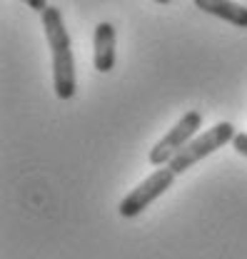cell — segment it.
Masks as SVG:
<instances>
[{"instance_id": "6da1fadb", "label": "cell", "mask_w": 247, "mask_h": 259, "mask_svg": "<svg viewBox=\"0 0 247 259\" xmlns=\"http://www.w3.org/2000/svg\"><path fill=\"white\" fill-rule=\"evenodd\" d=\"M40 18H43V30H45V37H48L50 55H53V88H55V95L60 100H70V97H75L78 80H75L73 42H70L67 28H65L62 13L60 8L48 5L40 13Z\"/></svg>"}, {"instance_id": "7a4b0ae2", "label": "cell", "mask_w": 247, "mask_h": 259, "mask_svg": "<svg viewBox=\"0 0 247 259\" xmlns=\"http://www.w3.org/2000/svg\"><path fill=\"white\" fill-rule=\"evenodd\" d=\"M235 135H237V132H235V127H232L230 122H217L215 127L205 130V132H200L197 137H192L185 147L167 162V167H170L175 175H183L192 164H197L200 160H205L207 155H213L220 147H225L227 142H232Z\"/></svg>"}, {"instance_id": "3957f363", "label": "cell", "mask_w": 247, "mask_h": 259, "mask_svg": "<svg viewBox=\"0 0 247 259\" xmlns=\"http://www.w3.org/2000/svg\"><path fill=\"white\" fill-rule=\"evenodd\" d=\"M175 177H178V175H175L167 164H165L162 169H155L148 180H143L132 192H127L123 197V202H120V207H118L120 217H125V220L137 217L143 209H148V207L153 204L157 197H162V194L172 187Z\"/></svg>"}, {"instance_id": "277c9868", "label": "cell", "mask_w": 247, "mask_h": 259, "mask_svg": "<svg viewBox=\"0 0 247 259\" xmlns=\"http://www.w3.org/2000/svg\"><path fill=\"white\" fill-rule=\"evenodd\" d=\"M200 127H202V115H200L197 110L185 112V115L180 117V122H178L172 130H167V135L150 150V164H155V167H165V164L172 160L187 142L195 137V132Z\"/></svg>"}, {"instance_id": "5b68a950", "label": "cell", "mask_w": 247, "mask_h": 259, "mask_svg": "<svg viewBox=\"0 0 247 259\" xmlns=\"http://www.w3.org/2000/svg\"><path fill=\"white\" fill-rule=\"evenodd\" d=\"M93 63L97 72H110L115 67V28L113 23H100L93 35Z\"/></svg>"}, {"instance_id": "8992f818", "label": "cell", "mask_w": 247, "mask_h": 259, "mask_svg": "<svg viewBox=\"0 0 247 259\" xmlns=\"http://www.w3.org/2000/svg\"><path fill=\"white\" fill-rule=\"evenodd\" d=\"M192 3L207 15H215L235 28H247V8L240 3L232 0H192Z\"/></svg>"}, {"instance_id": "52a82bcc", "label": "cell", "mask_w": 247, "mask_h": 259, "mask_svg": "<svg viewBox=\"0 0 247 259\" xmlns=\"http://www.w3.org/2000/svg\"><path fill=\"white\" fill-rule=\"evenodd\" d=\"M232 147H235V152H237V155L247 157V132H237V135H235Z\"/></svg>"}, {"instance_id": "ba28073f", "label": "cell", "mask_w": 247, "mask_h": 259, "mask_svg": "<svg viewBox=\"0 0 247 259\" xmlns=\"http://www.w3.org/2000/svg\"><path fill=\"white\" fill-rule=\"evenodd\" d=\"M30 10H38V13H43L45 8H48V0H23Z\"/></svg>"}, {"instance_id": "9c48e42d", "label": "cell", "mask_w": 247, "mask_h": 259, "mask_svg": "<svg viewBox=\"0 0 247 259\" xmlns=\"http://www.w3.org/2000/svg\"><path fill=\"white\" fill-rule=\"evenodd\" d=\"M155 3H160V5H165V3H170V0H155Z\"/></svg>"}]
</instances>
